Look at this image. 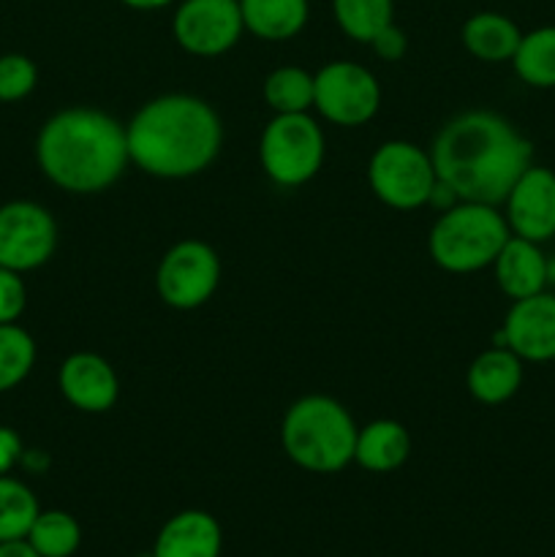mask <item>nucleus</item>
Masks as SVG:
<instances>
[{"label": "nucleus", "instance_id": "nucleus-20", "mask_svg": "<svg viewBox=\"0 0 555 557\" xmlns=\"http://www.w3.org/2000/svg\"><path fill=\"white\" fill-rule=\"evenodd\" d=\"M243 25L264 41L294 38L308 22V0H239Z\"/></svg>", "mask_w": 555, "mask_h": 557}, {"label": "nucleus", "instance_id": "nucleus-23", "mask_svg": "<svg viewBox=\"0 0 555 557\" xmlns=\"http://www.w3.org/2000/svg\"><path fill=\"white\" fill-rule=\"evenodd\" d=\"M264 98L275 114L308 112L316 98V79L305 69L283 65L264 79Z\"/></svg>", "mask_w": 555, "mask_h": 557}, {"label": "nucleus", "instance_id": "nucleus-7", "mask_svg": "<svg viewBox=\"0 0 555 557\" xmlns=\"http://www.w3.org/2000/svg\"><path fill=\"white\" fill-rule=\"evenodd\" d=\"M373 194L395 210H417L433 199L439 185L433 158L411 141H384L368 166Z\"/></svg>", "mask_w": 555, "mask_h": 557}, {"label": "nucleus", "instance_id": "nucleus-15", "mask_svg": "<svg viewBox=\"0 0 555 557\" xmlns=\"http://www.w3.org/2000/svg\"><path fill=\"white\" fill-rule=\"evenodd\" d=\"M495 281L509 299H526L542 294L550 283V259L542 245L511 234L495 256Z\"/></svg>", "mask_w": 555, "mask_h": 557}, {"label": "nucleus", "instance_id": "nucleus-32", "mask_svg": "<svg viewBox=\"0 0 555 557\" xmlns=\"http://www.w3.org/2000/svg\"><path fill=\"white\" fill-rule=\"evenodd\" d=\"M125 5H131V9H139V11H152V9H163V5H169L172 0H123Z\"/></svg>", "mask_w": 555, "mask_h": 557}, {"label": "nucleus", "instance_id": "nucleus-25", "mask_svg": "<svg viewBox=\"0 0 555 557\" xmlns=\"http://www.w3.org/2000/svg\"><path fill=\"white\" fill-rule=\"evenodd\" d=\"M332 11L348 38L370 44L375 33L392 22L395 5L392 0H332Z\"/></svg>", "mask_w": 555, "mask_h": 557}, {"label": "nucleus", "instance_id": "nucleus-17", "mask_svg": "<svg viewBox=\"0 0 555 557\" xmlns=\"http://www.w3.org/2000/svg\"><path fill=\"white\" fill-rule=\"evenodd\" d=\"M468 392L484 406H501L511 400L522 384V359L506 346H493L479 354L466 375Z\"/></svg>", "mask_w": 555, "mask_h": 557}, {"label": "nucleus", "instance_id": "nucleus-30", "mask_svg": "<svg viewBox=\"0 0 555 557\" xmlns=\"http://www.w3.org/2000/svg\"><path fill=\"white\" fill-rule=\"evenodd\" d=\"M25 457L22 438L11 428H0V476H9L11 468Z\"/></svg>", "mask_w": 555, "mask_h": 557}, {"label": "nucleus", "instance_id": "nucleus-8", "mask_svg": "<svg viewBox=\"0 0 555 557\" xmlns=\"http://www.w3.org/2000/svg\"><path fill=\"white\" fill-rule=\"evenodd\" d=\"M221 261L215 250L199 239H183L158 264L156 286L163 302L177 310H194L215 294Z\"/></svg>", "mask_w": 555, "mask_h": 557}, {"label": "nucleus", "instance_id": "nucleus-12", "mask_svg": "<svg viewBox=\"0 0 555 557\" xmlns=\"http://www.w3.org/2000/svg\"><path fill=\"white\" fill-rule=\"evenodd\" d=\"M506 223L515 237L547 243L555 237V172L547 166H528L511 185L504 201Z\"/></svg>", "mask_w": 555, "mask_h": 557}, {"label": "nucleus", "instance_id": "nucleus-26", "mask_svg": "<svg viewBox=\"0 0 555 557\" xmlns=\"http://www.w3.org/2000/svg\"><path fill=\"white\" fill-rule=\"evenodd\" d=\"M36 364V343L20 324H0V395L16 389Z\"/></svg>", "mask_w": 555, "mask_h": 557}, {"label": "nucleus", "instance_id": "nucleus-2", "mask_svg": "<svg viewBox=\"0 0 555 557\" xmlns=\"http://www.w3.org/2000/svg\"><path fill=\"white\" fill-rule=\"evenodd\" d=\"M125 139L136 166L152 177L180 180L215 161L223 128L210 103L174 92L145 103L125 128Z\"/></svg>", "mask_w": 555, "mask_h": 557}, {"label": "nucleus", "instance_id": "nucleus-27", "mask_svg": "<svg viewBox=\"0 0 555 557\" xmlns=\"http://www.w3.org/2000/svg\"><path fill=\"white\" fill-rule=\"evenodd\" d=\"M38 82V69L25 54H0V103H14L30 96Z\"/></svg>", "mask_w": 555, "mask_h": 557}, {"label": "nucleus", "instance_id": "nucleus-29", "mask_svg": "<svg viewBox=\"0 0 555 557\" xmlns=\"http://www.w3.org/2000/svg\"><path fill=\"white\" fill-rule=\"evenodd\" d=\"M370 47H373V52L379 54V58L400 60L403 54H406V49H408L406 33H403L400 27L395 25V22H390V25H386L384 30L375 33L373 41H370Z\"/></svg>", "mask_w": 555, "mask_h": 557}, {"label": "nucleus", "instance_id": "nucleus-24", "mask_svg": "<svg viewBox=\"0 0 555 557\" xmlns=\"http://www.w3.org/2000/svg\"><path fill=\"white\" fill-rule=\"evenodd\" d=\"M38 511L41 506L27 484H22L20 479L0 476V544L25 539Z\"/></svg>", "mask_w": 555, "mask_h": 557}, {"label": "nucleus", "instance_id": "nucleus-5", "mask_svg": "<svg viewBox=\"0 0 555 557\" xmlns=\"http://www.w3.org/2000/svg\"><path fill=\"white\" fill-rule=\"evenodd\" d=\"M509 237V223L498 207L460 201L435 221L428 245L441 270L477 272L493 264Z\"/></svg>", "mask_w": 555, "mask_h": 557}, {"label": "nucleus", "instance_id": "nucleus-16", "mask_svg": "<svg viewBox=\"0 0 555 557\" xmlns=\"http://www.w3.org/2000/svg\"><path fill=\"white\" fill-rule=\"evenodd\" d=\"M223 533L212 515L188 509L163 522L152 544V557H221Z\"/></svg>", "mask_w": 555, "mask_h": 557}, {"label": "nucleus", "instance_id": "nucleus-31", "mask_svg": "<svg viewBox=\"0 0 555 557\" xmlns=\"http://www.w3.org/2000/svg\"><path fill=\"white\" fill-rule=\"evenodd\" d=\"M0 557H41V555H38L36 549L25 542V539H20V542L0 544Z\"/></svg>", "mask_w": 555, "mask_h": 557}, {"label": "nucleus", "instance_id": "nucleus-14", "mask_svg": "<svg viewBox=\"0 0 555 557\" xmlns=\"http://www.w3.org/2000/svg\"><path fill=\"white\" fill-rule=\"evenodd\" d=\"M58 384L65 400L85 413L109 411L120 395V381L112 364L90 351L71 354L60 364Z\"/></svg>", "mask_w": 555, "mask_h": 557}, {"label": "nucleus", "instance_id": "nucleus-6", "mask_svg": "<svg viewBox=\"0 0 555 557\" xmlns=\"http://www.w3.org/2000/svg\"><path fill=\"white\" fill-rule=\"evenodd\" d=\"M259 158L272 183L294 188L324 163V134L308 112L275 114L261 134Z\"/></svg>", "mask_w": 555, "mask_h": 557}, {"label": "nucleus", "instance_id": "nucleus-1", "mask_svg": "<svg viewBox=\"0 0 555 557\" xmlns=\"http://www.w3.org/2000/svg\"><path fill=\"white\" fill-rule=\"evenodd\" d=\"M433 166L439 183L460 201L504 205L511 185L531 166V141L495 112L457 114L435 136Z\"/></svg>", "mask_w": 555, "mask_h": 557}, {"label": "nucleus", "instance_id": "nucleus-11", "mask_svg": "<svg viewBox=\"0 0 555 557\" xmlns=\"http://www.w3.org/2000/svg\"><path fill=\"white\" fill-rule=\"evenodd\" d=\"M172 27L180 47L199 58L229 52L245 30L239 0H183Z\"/></svg>", "mask_w": 555, "mask_h": 557}, {"label": "nucleus", "instance_id": "nucleus-10", "mask_svg": "<svg viewBox=\"0 0 555 557\" xmlns=\"http://www.w3.org/2000/svg\"><path fill=\"white\" fill-rule=\"evenodd\" d=\"M58 248V223L36 201L0 207V267L14 272L38 270Z\"/></svg>", "mask_w": 555, "mask_h": 557}, {"label": "nucleus", "instance_id": "nucleus-19", "mask_svg": "<svg viewBox=\"0 0 555 557\" xmlns=\"http://www.w3.org/2000/svg\"><path fill=\"white\" fill-rule=\"evenodd\" d=\"M522 30L504 14L479 11L462 25V44L482 63H504L515 58Z\"/></svg>", "mask_w": 555, "mask_h": 557}, {"label": "nucleus", "instance_id": "nucleus-28", "mask_svg": "<svg viewBox=\"0 0 555 557\" xmlns=\"http://www.w3.org/2000/svg\"><path fill=\"white\" fill-rule=\"evenodd\" d=\"M27 305V288L20 272L0 267V324H16Z\"/></svg>", "mask_w": 555, "mask_h": 557}, {"label": "nucleus", "instance_id": "nucleus-22", "mask_svg": "<svg viewBox=\"0 0 555 557\" xmlns=\"http://www.w3.org/2000/svg\"><path fill=\"white\" fill-rule=\"evenodd\" d=\"M25 542L41 557H74L82 547V528L69 511H38Z\"/></svg>", "mask_w": 555, "mask_h": 557}, {"label": "nucleus", "instance_id": "nucleus-9", "mask_svg": "<svg viewBox=\"0 0 555 557\" xmlns=\"http://www.w3.org/2000/svg\"><path fill=\"white\" fill-rule=\"evenodd\" d=\"M313 79V107L330 123L354 128V125H365L379 112L381 87L365 65L335 60V63H326Z\"/></svg>", "mask_w": 555, "mask_h": 557}, {"label": "nucleus", "instance_id": "nucleus-3", "mask_svg": "<svg viewBox=\"0 0 555 557\" xmlns=\"http://www.w3.org/2000/svg\"><path fill=\"white\" fill-rule=\"evenodd\" d=\"M36 158L49 183L69 194H98L118 183L128 156L125 128L98 109H63L44 123Z\"/></svg>", "mask_w": 555, "mask_h": 557}, {"label": "nucleus", "instance_id": "nucleus-21", "mask_svg": "<svg viewBox=\"0 0 555 557\" xmlns=\"http://www.w3.org/2000/svg\"><path fill=\"white\" fill-rule=\"evenodd\" d=\"M511 65L528 87H539V90L555 87V25L522 33Z\"/></svg>", "mask_w": 555, "mask_h": 557}, {"label": "nucleus", "instance_id": "nucleus-4", "mask_svg": "<svg viewBox=\"0 0 555 557\" xmlns=\"http://www.w3.org/2000/svg\"><path fill=\"white\" fill-rule=\"evenodd\" d=\"M357 424L337 400L310 395L283 417L281 441L294 466L310 473H337L354 460Z\"/></svg>", "mask_w": 555, "mask_h": 557}, {"label": "nucleus", "instance_id": "nucleus-18", "mask_svg": "<svg viewBox=\"0 0 555 557\" xmlns=\"http://www.w3.org/2000/svg\"><path fill=\"white\" fill-rule=\"evenodd\" d=\"M411 455V438L400 422L379 419L357 433L354 462L370 473H392Z\"/></svg>", "mask_w": 555, "mask_h": 557}, {"label": "nucleus", "instance_id": "nucleus-13", "mask_svg": "<svg viewBox=\"0 0 555 557\" xmlns=\"http://www.w3.org/2000/svg\"><path fill=\"white\" fill-rule=\"evenodd\" d=\"M515 351L522 362L555 359V294L542 292L515 299L498 332V343Z\"/></svg>", "mask_w": 555, "mask_h": 557}]
</instances>
